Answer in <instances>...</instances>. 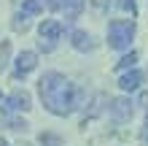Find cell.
Masks as SVG:
<instances>
[{
    "instance_id": "1",
    "label": "cell",
    "mask_w": 148,
    "mask_h": 146,
    "mask_svg": "<svg viewBox=\"0 0 148 146\" xmlns=\"http://www.w3.org/2000/svg\"><path fill=\"white\" fill-rule=\"evenodd\" d=\"M38 95H40L43 108L54 116H67L75 111V87L57 71H49L40 76Z\"/></svg>"
},
{
    "instance_id": "2",
    "label": "cell",
    "mask_w": 148,
    "mask_h": 146,
    "mask_svg": "<svg viewBox=\"0 0 148 146\" xmlns=\"http://www.w3.org/2000/svg\"><path fill=\"white\" fill-rule=\"evenodd\" d=\"M135 38V22L132 19H113L108 24V46L110 49H129Z\"/></svg>"
},
{
    "instance_id": "3",
    "label": "cell",
    "mask_w": 148,
    "mask_h": 146,
    "mask_svg": "<svg viewBox=\"0 0 148 146\" xmlns=\"http://www.w3.org/2000/svg\"><path fill=\"white\" fill-rule=\"evenodd\" d=\"M62 33H65L62 22H57V19H46V22H40V24H38V35H40L38 46H40V51H54L57 41L62 38Z\"/></svg>"
},
{
    "instance_id": "4",
    "label": "cell",
    "mask_w": 148,
    "mask_h": 146,
    "mask_svg": "<svg viewBox=\"0 0 148 146\" xmlns=\"http://www.w3.org/2000/svg\"><path fill=\"white\" fill-rule=\"evenodd\" d=\"M35 65H38V54L35 51H19L14 60V76L16 79H24L27 73L35 71Z\"/></svg>"
},
{
    "instance_id": "5",
    "label": "cell",
    "mask_w": 148,
    "mask_h": 146,
    "mask_svg": "<svg viewBox=\"0 0 148 146\" xmlns=\"http://www.w3.org/2000/svg\"><path fill=\"white\" fill-rule=\"evenodd\" d=\"M108 111H110L113 122H129L132 119V100L129 98H113Z\"/></svg>"
},
{
    "instance_id": "6",
    "label": "cell",
    "mask_w": 148,
    "mask_h": 146,
    "mask_svg": "<svg viewBox=\"0 0 148 146\" xmlns=\"http://www.w3.org/2000/svg\"><path fill=\"white\" fill-rule=\"evenodd\" d=\"M5 106H8V111H30L32 108V98H30L27 89H16V92H11V95L5 98Z\"/></svg>"
},
{
    "instance_id": "7",
    "label": "cell",
    "mask_w": 148,
    "mask_h": 146,
    "mask_svg": "<svg viewBox=\"0 0 148 146\" xmlns=\"http://www.w3.org/2000/svg\"><path fill=\"white\" fill-rule=\"evenodd\" d=\"M70 44H73L75 51H92L94 46H97V44H94V38L86 30H73L70 33Z\"/></svg>"
},
{
    "instance_id": "8",
    "label": "cell",
    "mask_w": 148,
    "mask_h": 146,
    "mask_svg": "<svg viewBox=\"0 0 148 146\" xmlns=\"http://www.w3.org/2000/svg\"><path fill=\"white\" fill-rule=\"evenodd\" d=\"M140 84H143V71H137V68L127 71V73L119 79V87L124 89V92H135V89H140Z\"/></svg>"
},
{
    "instance_id": "9",
    "label": "cell",
    "mask_w": 148,
    "mask_h": 146,
    "mask_svg": "<svg viewBox=\"0 0 148 146\" xmlns=\"http://www.w3.org/2000/svg\"><path fill=\"white\" fill-rule=\"evenodd\" d=\"M59 11H65V19L73 22L84 11V0H59Z\"/></svg>"
},
{
    "instance_id": "10",
    "label": "cell",
    "mask_w": 148,
    "mask_h": 146,
    "mask_svg": "<svg viewBox=\"0 0 148 146\" xmlns=\"http://www.w3.org/2000/svg\"><path fill=\"white\" fill-rule=\"evenodd\" d=\"M38 143L40 146H62V135H59V133H51V130H43L38 135Z\"/></svg>"
},
{
    "instance_id": "11",
    "label": "cell",
    "mask_w": 148,
    "mask_h": 146,
    "mask_svg": "<svg viewBox=\"0 0 148 146\" xmlns=\"http://www.w3.org/2000/svg\"><path fill=\"white\" fill-rule=\"evenodd\" d=\"M40 11H43L40 0H24V3H22V11H19V14H24V16H38Z\"/></svg>"
},
{
    "instance_id": "12",
    "label": "cell",
    "mask_w": 148,
    "mask_h": 146,
    "mask_svg": "<svg viewBox=\"0 0 148 146\" xmlns=\"http://www.w3.org/2000/svg\"><path fill=\"white\" fill-rule=\"evenodd\" d=\"M137 62V51H129V54H124L116 62V71H132V65Z\"/></svg>"
},
{
    "instance_id": "13",
    "label": "cell",
    "mask_w": 148,
    "mask_h": 146,
    "mask_svg": "<svg viewBox=\"0 0 148 146\" xmlns=\"http://www.w3.org/2000/svg\"><path fill=\"white\" fill-rule=\"evenodd\" d=\"M8 57H11V44L8 41H0V73L8 68Z\"/></svg>"
},
{
    "instance_id": "14",
    "label": "cell",
    "mask_w": 148,
    "mask_h": 146,
    "mask_svg": "<svg viewBox=\"0 0 148 146\" xmlns=\"http://www.w3.org/2000/svg\"><path fill=\"white\" fill-rule=\"evenodd\" d=\"M11 27H14V30H22V33H24V30L30 27V22H27V16H24V14H16V16H14V22H11Z\"/></svg>"
},
{
    "instance_id": "15",
    "label": "cell",
    "mask_w": 148,
    "mask_h": 146,
    "mask_svg": "<svg viewBox=\"0 0 148 146\" xmlns=\"http://www.w3.org/2000/svg\"><path fill=\"white\" fill-rule=\"evenodd\" d=\"M5 125H8V130H19V133H24V130L30 127L24 119H5Z\"/></svg>"
},
{
    "instance_id": "16",
    "label": "cell",
    "mask_w": 148,
    "mask_h": 146,
    "mask_svg": "<svg viewBox=\"0 0 148 146\" xmlns=\"http://www.w3.org/2000/svg\"><path fill=\"white\" fill-rule=\"evenodd\" d=\"M119 8H124V11H129L132 16H137V3L135 0H119Z\"/></svg>"
},
{
    "instance_id": "17",
    "label": "cell",
    "mask_w": 148,
    "mask_h": 146,
    "mask_svg": "<svg viewBox=\"0 0 148 146\" xmlns=\"http://www.w3.org/2000/svg\"><path fill=\"white\" fill-rule=\"evenodd\" d=\"M140 141L148 146V119H145V122H143V127H140Z\"/></svg>"
},
{
    "instance_id": "18",
    "label": "cell",
    "mask_w": 148,
    "mask_h": 146,
    "mask_svg": "<svg viewBox=\"0 0 148 146\" xmlns=\"http://www.w3.org/2000/svg\"><path fill=\"white\" fill-rule=\"evenodd\" d=\"M43 3H46L51 11H59V0H40V6H43Z\"/></svg>"
},
{
    "instance_id": "19",
    "label": "cell",
    "mask_w": 148,
    "mask_h": 146,
    "mask_svg": "<svg viewBox=\"0 0 148 146\" xmlns=\"http://www.w3.org/2000/svg\"><path fill=\"white\" fill-rule=\"evenodd\" d=\"M92 3H94V6H97V8H108V6H110V3H108V0H92Z\"/></svg>"
},
{
    "instance_id": "20",
    "label": "cell",
    "mask_w": 148,
    "mask_h": 146,
    "mask_svg": "<svg viewBox=\"0 0 148 146\" xmlns=\"http://www.w3.org/2000/svg\"><path fill=\"white\" fill-rule=\"evenodd\" d=\"M0 146H11V143H8V141H0Z\"/></svg>"
},
{
    "instance_id": "21",
    "label": "cell",
    "mask_w": 148,
    "mask_h": 146,
    "mask_svg": "<svg viewBox=\"0 0 148 146\" xmlns=\"http://www.w3.org/2000/svg\"><path fill=\"white\" fill-rule=\"evenodd\" d=\"M22 146H30V143H22Z\"/></svg>"
}]
</instances>
